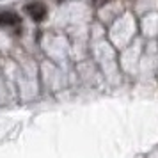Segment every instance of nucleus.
<instances>
[{"label": "nucleus", "instance_id": "1", "mask_svg": "<svg viewBox=\"0 0 158 158\" xmlns=\"http://www.w3.org/2000/svg\"><path fill=\"white\" fill-rule=\"evenodd\" d=\"M25 11H27V15L34 20V22H43L44 18H46V15H48V9H46V6L44 4H41V2H32V4H29L27 7H25Z\"/></svg>", "mask_w": 158, "mask_h": 158}, {"label": "nucleus", "instance_id": "2", "mask_svg": "<svg viewBox=\"0 0 158 158\" xmlns=\"http://www.w3.org/2000/svg\"><path fill=\"white\" fill-rule=\"evenodd\" d=\"M20 23V16L13 11H0V27H13Z\"/></svg>", "mask_w": 158, "mask_h": 158}, {"label": "nucleus", "instance_id": "3", "mask_svg": "<svg viewBox=\"0 0 158 158\" xmlns=\"http://www.w3.org/2000/svg\"><path fill=\"white\" fill-rule=\"evenodd\" d=\"M59 2H60V0H59Z\"/></svg>", "mask_w": 158, "mask_h": 158}]
</instances>
